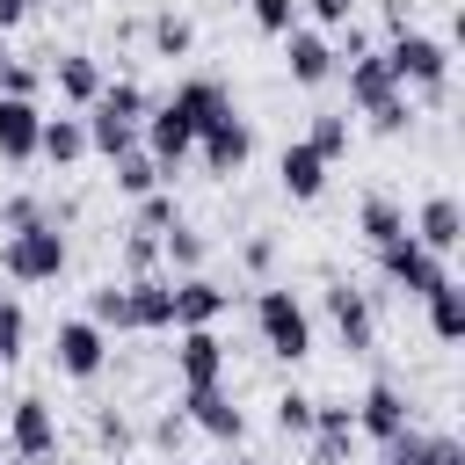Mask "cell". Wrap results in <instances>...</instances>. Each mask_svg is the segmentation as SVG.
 Wrapping results in <instances>:
<instances>
[{
	"label": "cell",
	"mask_w": 465,
	"mask_h": 465,
	"mask_svg": "<svg viewBox=\"0 0 465 465\" xmlns=\"http://www.w3.org/2000/svg\"><path fill=\"white\" fill-rule=\"evenodd\" d=\"M51 80H58V94H65L73 109H87V102L102 94V65H94V51H58V58H51Z\"/></svg>",
	"instance_id": "ffe728a7"
},
{
	"label": "cell",
	"mask_w": 465,
	"mask_h": 465,
	"mask_svg": "<svg viewBox=\"0 0 465 465\" xmlns=\"http://www.w3.org/2000/svg\"><path fill=\"white\" fill-rule=\"evenodd\" d=\"M182 414H189V429H203L218 443H240L247 436V414H240V400L225 385H182Z\"/></svg>",
	"instance_id": "52a82bcc"
},
{
	"label": "cell",
	"mask_w": 465,
	"mask_h": 465,
	"mask_svg": "<svg viewBox=\"0 0 465 465\" xmlns=\"http://www.w3.org/2000/svg\"><path fill=\"white\" fill-rule=\"evenodd\" d=\"M36 131H44V109L22 102V94H0V160L7 167L36 160Z\"/></svg>",
	"instance_id": "4fadbf2b"
},
{
	"label": "cell",
	"mask_w": 465,
	"mask_h": 465,
	"mask_svg": "<svg viewBox=\"0 0 465 465\" xmlns=\"http://www.w3.org/2000/svg\"><path fill=\"white\" fill-rule=\"evenodd\" d=\"M378 276H385L400 298H429L450 269H443V254H429L414 232H400V240H385V247H378Z\"/></svg>",
	"instance_id": "277c9868"
},
{
	"label": "cell",
	"mask_w": 465,
	"mask_h": 465,
	"mask_svg": "<svg viewBox=\"0 0 465 465\" xmlns=\"http://www.w3.org/2000/svg\"><path fill=\"white\" fill-rule=\"evenodd\" d=\"M7 65H15V58H7V44H0V80H7Z\"/></svg>",
	"instance_id": "bcb514c9"
},
{
	"label": "cell",
	"mask_w": 465,
	"mask_h": 465,
	"mask_svg": "<svg viewBox=\"0 0 465 465\" xmlns=\"http://www.w3.org/2000/svg\"><path fill=\"white\" fill-rule=\"evenodd\" d=\"M305 145L334 167V160L349 153V109H320V116H312V131H305Z\"/></svg>",
	"instance_id": "83f0119b"
},
{
	"label": "cell",
	"mask_w": 465,
	"mask_h": 465,
	"mask_svg": "<svg viewBox=\"0 0 465 465\" xmlns=\"http://www.w3.org/2000/svg\"><path fill=\"white\" fill-rule=\"evenodd\" d=\"M291 15H298V0H254V29H269V36H283Z\"/></svg>",
	"instance_id": "8d00e7d4"
},
{
	"label": "cell",
	"mask_w": 465,
	"mask_h": 465,
	"mask_svg": "<svg viewBox=\"0 0 465 465\" xmlns=\"http://www.w3.org/2000/svg\"><path fill=\"white\" fill-rule=\"evenodd\" d=\"M22 334H29L22 305H15V298H0V363H15V356H22Z\"/></svg>",
	"instance_id": "836d02e7"
},
{
	"label": "cell",
	"mask_w": 465,
	"mask_h": 465,
	"mask_svg": "<svg viewBox=\"0 0 465 465\" xmlns=\"http://www.w3.org/2000/svg\"><path fill=\"white\" fill-rule=\"evenodd\" d=\"M414 465H465V443H458V436H421Z\"/></svg>",
	"instance_id": "d590c367"
},
{
	"label": "cell",
	"mask_w": 465,
	"mask_h": 465,
	"mask_svg": "<svg viewBox=\"0 0 465 465\" xmlns=\"http://www.w3.org/2000/svg\"><path fill=\"white\" fill-rule=\"evenodd\" d=\"M145 153L160 160V174H174V167L196 153V131H189V124H182V116L160 102V109H145Z\"/></svg>",
	"instance_id": "9a60e30c"
},
{
	"label": "cell",
	"mask_w": 465,
	"mask_h": 465,
	"mask_svg": "<svg viewBox=\"0 0 465 465\" xmlns=\"http://www.w3.org/2000/svg\"><path fill=\"white\" fill-rule=\"evenodd\" d=\"M407 429V392L392 385V378H378L363 400H356V436H371V443H392Z\"/></svg>",
	"instance_id": "8fae6325"
},
{
	"label": "cell",
	"mask_w": 465,
	"mask_h": 465,
	"mask_svg": "<svg viewBox=\"0 0 465 465\" xmlns=\"http://www.w3.org/2000/svg\"><path fill=\"white\" fill-rule=\"evenodd\" d=\"M65 232H58V218H36V225H15L7 240H0V269L15 276V283H58V269H65Z\"/></svg>",
	"instance_id": "6da1fadb"
},
{
	"label": "cell",
	"mask_w": 465,
	"mask_h": 465,
	"mask_svg": "<svg viewBox=\"0 0 465 465\" xmlns=\"http://www.w3.org/2000/svg\"><path fill=\"white\" fill-rule=\"evenodd\" d=\"M341 73H349V102H356L363 116H378L385 102H400V94H407V87H400V80L385 73V58H378V51H363V58H349Z\"/></svg>",
	"instance_id": "5bb4252c"
},
{
	"label": "cell",
	"mask_w": 465,
	"mask_h": 465,
	"mask_svg": "<svg viewBox=\"0 0 465 465\" xmlns=\"http://www.w3.org/2000/svg\"><path fill=\"white\" fill-rule=\"evenodd\" d=\"M421 305H429V334H436V341H465V291H458L450 276H443Z\"/></svg>",
	"instance_id": "cb8c5ba5"
},
{
	"label": "cell",
	"mask_w": 465,
	"mask_h": 465,
	"mask_svg": "<svg viewBox=\"0 0 465 465\" xmlns=\"http://www.w3.org/2000/svg\"><path fill=\"white\" fill-rule=\"evenodd\" d=\"M327 312H334V334H341V349H349V356H371V341H378V320H371V298H363L349 276H334V283H327Z\"/></svg>",
	"instance_id": "ba28073f"
},
{
	"label": "cell",
	"mask_w": 465,
	"mask_h": 465,
	"mask_svg": "<svg viewBox=\"0 0 465 465\" xmlns=\"http://www.w3.org/2000/svg\"><path fill=\"white\" fill-rule=\"evenodd\" d=\"M22 22H29V0H0V36L22 29Z\"/></svg>",
	"instance_id": "f6af8a7d"
},
{
	"label": "cell",
	"mask_w": 465,
	"mask_h": 465,
	"mask_svg": "<svg viewBox=\"0 0 465 465\" xmlns=\"http://www.w3.org/2000/svg\"><path fill=\"white\" fill-rule=\"evenodd\" d=\"M356 225H363V240H371V247H385V240H400V232H407V211H400L392 196H363Z\"/></svg>",
	"instance_id": "4316f807"
},
{
	"label": "cell",
	"mask_w": 465,
	"mask_h": 465,
	"mask_svg": "<svg viewBox=\"0 0 465 465\" xmlns=\"http://www.w3.org/2000/svg\"><path fill=\"white\" fill-rule=\"evenodd\" d=\"M283 65H291L298 87H320V80L334 73V44H327L320 29H283Z\"/></svg>",
	"instance_id": "2e32d148"
},
{
	"label": "cell",
	"mask_w": 465,
	"mask_h": 465,
	"mask_svg": "<svg viewBox=\"0 0 465 465\" xmlns=\"http://www.w3.org/2000/svg\"><path fill=\"white\" fill-rule=\"evenodd\" d=\"M94 436H102L109 450H131V421H124V414H109V407L94 414Z\"/></svg>",
	"instance_id": "f35d334b"
},
{
	"label": "cell",
	"mask_w": 465,
	"mask_h": 465,
	"mask_svg": "<svg viewBox=\"0 0 465 465\" xmlns=\"http://www.w3.org/2000/svg\"><path fill=\"white\" fill-rule=\"evenodd\" d=\"M276 429H283V436H305V429H312V400H305V392H283V400H276Z\"/></svg>",
	"instance_id": "e575fe53"
},
{
	"label": "cell",
	"mask_w": 465,
	"mask_h": 465,
	"mask_svg": "<svg viewBox=\"0 0 465 465\" xmlns=\"http://www.w3.org/2000/svg\"><path fill=\"white\" fill-rule=\"evenodd\" d=\"M80 124H87V153H102V160H124V153L138 145V124H124V116H102V109H87Z\"/></svg>",
	"instance_id": "d4e9b609"
},
{
	"label": "cell",
	"mask_w": 465,
	"mask_h": 465,
	"mask_svg": "<svg viewBox=\"0 0 465 465\" xmlns=\"http://www.w3.org/2000/svg\"><path fill=\"white\" fill-rule=\"evenodd\" d=\"M87 320H94L102 334H109V327L131 334V298H124V283H94V291H87Z\"/></svg>",
	"instance_id": "f546056e"
},
{
	"label": "cell",
	"mask_w": 465,
	"mask_h": 465,
	"mask_svg": "<svg viewBox=\"0 0 465 465\" xmlns=\"http://www.w3.org/2000/svg\"><path fill=\"white\" fill-rule=\"evenodd\" d=\"M276 174H283V196H291V203H312V196L327 189V160H320V153H312L305 138H291V145H283Z\"/></svg>",
	"instance_id": "ac0fdd59"
},
{
	"label": "cell",
	"mask_w": 465,
	"mask_h": 465,
	"mask_svg": "<svg viewBox=\"0 0 465 465\" xmlns=\"http://www.w3.org/2000/svg\"><path fill=\"white\" fill-rule=\"evenodd\" d=\"M378 58H385V73H392L400 87L443 94V80H450V44H436V36H421V29H392V44H385Z\"/></svg>",
	"instance_id": "3957f363"
},
{
	"label": "cell",
	"mask_w": 465,
	"mask_h": 465,
	"mask_svg": "<svg viewBox=\"0 0 465 465\" xmlns=\"http://www.w3.org/2000/svg\"><path fill=\"white\" fill-rule=\"evenodd\" d=\"M124 298H131V327H138V334L174 327V283H167V276H131Z\"/></svg>",
	"instance_id": "e0dca14e"
},
{
	"label": "cell",
	"mask_w": 465,
	"mask_h": 465,
	"mask_svg": "<svg viewBox=\"0 0 465 465\" xmlns=\"http://www.w3.org/2000/svg\"><path fill=\"white\" fill-rule=\"evenodd\" d=\"M312 7V22H327V29H341L349 15H356V0H305Z\"/></svg>",
	"instance_id": "b9f144b4"
},
{
	"label": "cell",
	"mask_w": 465,
	"mask_h": 465,
	"mask_svg": "<svg viewBox=\"0 0 465 465\" xmlns=\"http://www.w3.org/2000/svg\"><path fill=\"white\" fill-rule=\"evenodd\" d=\"M240 254H247V269H254V276H269V269H276V240H269V232H254Z\"/></svg>",
	"instance_id": "ab89813d"
},
{
	"label": "cell",
	"mask_w": 465,
	"mask_h": 465,
	"mask_svg": "<svg viewBox=\"0 0 465 465\" xmlns=\"http://www.w3.org/2000/svg\"><path fill=\"white\" fill-rule=\"evenodd\" d=\"M167 225H174V196H160V189H145V196H138V225H131V232H153V240H160Z\"/></svg>",
	"instance_id": "d6a6232c"
},
{
	"label": "cell",
	"mask_w": 465,
	"mask_h": 465,
	"mask_svg": "<svg viewBox=\"0 0 465 465\" xmlns=\"http://www.w3.org/2000/svg\"><path fill=\"white\" fill-rule=\"evenodd\" d=\"M196 153H203V167H211V174H240V167L254 160V124L225 102V109L196 131Z\"/></svg>",
	"instance_id": "5b68a950"
},
{
	"label": "cell",
	"mask_w": 465,
	"mask_h": 465,
	"mask_svg": "<svg viewBox=\"0 0 465 465\" xmlns=\"http://www.w3.org/2000/svg\"><path fill=\"white\" fill-rule=\"evenodd\" d=\"M218 312H225V291L211 276H182L174 283V327H218Z\"/></svg>",
	"instance_id": "44dd1931"
},
{
	"label": "cell",
	"mask_w": 465,
	"mask_h": 465,
	"mask_svg": "<svg viewBox=\"0 0 465 465\" xmlns=\"http://www.w3.org/2000/svg\"><path fill=\"white\" fill-rule=\"evenodd\" d=\"M167 465H182V458H174V450H167Z\"/></svg>",
	"instance_id": "c3c4849f"
},
{
	"label": "cell",
	"mask_w": 465,
	"mask_h": 465,
	"mask_svg": "<svg viewBox=\"0 0 465 465\" xmlns=\"http://www.w3.org/2000/svg\"><path fill=\"white\" fill-rule=\"evenodd\" d=\"M0 94H22V102H36V73H29V65H7V80H0Z\"/></svg>",
	"instance_id": "7bdbcfd3"
},
{
	"label": "cell",
	"mask_w": 465,
	"mask_h": 465,
	"mask_svg": "<svg viewBox=\"0 0 465 465\" xmlns=\"http://www.w3.org/2000/svg\"><path fill=\"white\" fill-rule=\"evenodd\" d=\"M218 465H262V458H218Z\"/></svg>",
	"instance_id": "7dc6e473"
},
{
	"label": "cell",
	"mask_w": 465,
	"mask_h": 465,
	"mask_svg": "<svg viewBox=\"0 0 465 465\" xmlns=\"http://www.w3.org/2000/svg\"><path fill=\"white\" fill-rule=\"evenodd\" d=\"M189 44H196V29L182 15H153V51L160 58H189Z\"/></svg>",
	"instance_id": "1f68e13d"
},
{
	"label": "cell",
	"mask_w": 465,
	"mask_h": 465,
	"mask_svg": "<svg viewBox=\"0 0 465 465\" xmlns=\"http://www.w3.org/2000/svg\"><path fill=\"white\" fill-rule=\"evenodd\" d=\"M7 443H15L22 465H44V458L58 450V414H51L44 392H22V400H15V414H7Z\"/></svg>",
	"instance_id": "8992f818"
},
{
	"label": "cell",
	"mask_w": 465,
	"mask_h": 465,
	"mask_svg": "<svg viewBox=\"0 0 465 465\" xmlns=\"http://www.w3.org/2000/svg\"><path fill=\"white\" fill-rule=\"evenodd\" d=\"M51 356H58L65 378H102V363H109V334H102L94 320H65L58 341H51Z\"/></svg>",
	"instance_id": "9c48e42d"
},
{
	"label": "cell",
	"mask_w": 465,
	"mask_h": 465,
	"mask_svg": "<svg viewBox=\"0 0 465 465\" xmlns=\"http://www.w3.org/2000/svg\"><path fill=\"white\" fill-rule=\"evenodd\" d=\"M36 218H51L36 196H7V203H0V225H7V232H15V225H36Z\"/></svg>",
	"instance_id": "74e56055"
},
{
	"label": "cell",
	"mask_w": 465,
	"mask_h": 465,
	"mask_svg": "<svg viewBox=\"0 0 465 465\" xmlns=\"http://www.w3.org/2000/svg\"><path fill=\"white\" fill-rule=\"evenodd\" d=\"M116 189H124V196H145V189H160V160L131 145V153L116 160Z\"/></svg>",
	"instance_id": "4dcf8cb0"
},
{
	"label": "cell",
	"mask_w": 465,
	"mask_h": 465,
	"mask_svg": "<svg viewBox=\"0 0 465 465\" xmlns=\"http://www.w3.org/2000/svg\"><path fill=\"white\" fill-rule=\"evenodd\" d=\"M371 131H385V138H392V131H407V94H400V102H385V109L371 116Z\"/></svg>",
	"instance_id": "ee69618b"
},
{
	"label": "cell",
	"mask_w": 465,
	"mask_h": 465,
	"mask_svg": "<svg viewBox=\"0 0 465 465\" xmlns=\"http://www.w3.org/2000/svg\"><path fill=\"white\" fill-rule=\"evenodd\" d=\"M182 429H189V414H182V407H167V414L153 421V443H160V450H174V443H182Z\"/></svg>",
	"instance_id": "60d3db41"
},
{
	"label": "cell",
	"mask_w": 465,
	"mask_h": 465,
	"mask_svg": "<svg viewBox=\"0 0 465 465\" xmlns=\"http://www.w3.org/2000/svg\"><path fill=\"white\" fill-rule=\"evenodd\" d=\"M36 153H44L51 167H73V160L87 153V124H80V116H44V131H36Z\"/></svg>",
	"instance_id": "603a6c76"
},
{
	"label": "cell",
	"mask_w": 465,
	"mask_h": 465,
	"mask_svg": "<svg viewBox=\"0 0 465 465\" xmlns=\"http://www.w3.org/2000/svg\"><path fill=\"white\" fill-rule=\"evenodd\" d=\"M160 254H167V262H174V269H182V276H196V269H203V254H211V247H203V232H196V225H182V218H174V225H167V232H160Z\"/></svg>",
	"instance_id": "f1b7e54d"
},
{
	"label": "cell",
	"mask_w": 465,
	"mask_h": 465,
	"mask_svg": "<svg viewBox=\"0 0 465 465\" xmlns=\"http://www.w3.org/2000/svg\"><path fill=\"white\" fill-rule=\"evenodd\" d=\"M174 371L182 385H225V341L211 327H174Z\"/></svg>",
	"instance_id": "30bf717a"
},
{
	"label": "cell",
	"mask_w": 465,
	"mask_h": 465,
	"mask_svg": "<svg viewBox=\"0 0 465 465\" xmlns=\"http://www.w3.org/2000/svg\"><path fill=\"white\" fill-rule=\"evenodd\" d=\"M254 327H262V349L283 356V363H298V356L312 349V312H305L298 291H283V283L254 291Z\"/></svg>",
	"instance_id": "7a4b0ae2"
},
{
	"label": "cell",
	"mask_w": 465,
	"mask_h": 465,
	"mask_svg": "<svg viewBox=\"0 0 465 465\" xmlns=\"http://www.w3.org/2000/svg\"><path fill=\"white\" fill-rule=\"evenodd\" d=\"M414 240H421L429 254H450V247L465 240V211H458V196H429V203L414 211Z\"/></svg>",
	"instance_id": "d6986e66"
},
{
	"label": "cell",
	"mask_w": 465,
	"mask_h": 465,
	"mask_svg": "<svg viewBox=\"0 0 465 465\" xmlns=\"http://www.w3.org/2000/svg\"><path fill=\"white\" fill-rule=\"evenodd\" d=\"M312 465H341L349 458V443H356V407H341V400H312Z\"/></svg>",
	"instance_id": "7c38bea8"
},
{
	"label": "cell",
	"mask_w": 465,
	"mask_h": 465,
	"mask_svg": "<svg viewBox=\"0 0 465 465\" xmlns=\"http://www.w3.org/2000/svg\"><path fill=\"white\" fill-rule=\"evenodd\" d=\"M167 109H174V116H182L189 131H203V124H211L218 109H225V87H218L211 73H196V80H182V87L167 94Z\"/></svg>",
	"instance_id": "7402d4cb"
},
{
	"label": "cell",
	"mask_w": 465,
	"mask_h": 465,
	"mask_svg": "<svg viewBox=\"0 0 465 465\" xmlns=\"http://www.w3.org/2000/svg\"><path fill=\"white\" fill-rule=\"evenodd\" d=\"M87 109L124 116V124H145V109H153V102H145V87H138V80H102V94H94Z\"/></svg>",
	"instance_id": "484cf974"
}]
</instances>
